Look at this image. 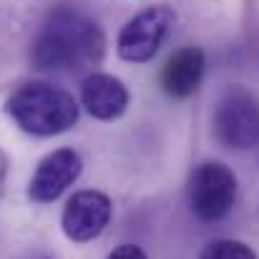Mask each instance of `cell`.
Here are the masks:
<instances>
[{
	"instance_id": "6da1fadb",
	"label": "cell",
	"mask_w": 259,
	"mask_h": 259,
	"mask_svg": "<svg viewBox=\"0 0 259 259\" xmlns=\"http://www.w3.org/2000/svg\"><path fill=\"white\" fill-rule=\"evenodd\" d=\"M106 38L96 20L73 10L56 8L43 20L30 46V63L38 71H83L98 66Z\"/></svg>"
},
{
	"instance_id": "7a4b0ae2",
	"label": "cell",
	"mask_w": 259,
	"mask_h": 259,
	"mask_svg": "<svg viewBox=\"0 0 259 259\" xmlns=\"http://www.w3.org/2000/svg\"><path fill=\"white\" fill-rule=\"evenodd\" d=\"M5 113L13 123L33 136H56L66 134L78 123L81 106L66 88L30 81L18 86L5 101Z\"/></svg>"
},
{
	"instance_id": "3957f363",
	"label": "cell",
	"mask_w": 259,
	"mask_h": 259,
	"mask_svg": "<svg viewBox=\"0 0 259 259\" xmlns=\"http://www.w3.org/2000/svg\"><path fill=\"white\" fill-rule=\"evenodd\" d=\"M214 134L227 149H254L259 144V101L242 86H232L217 103Z\"/></svg>"
},
{
	"instance_id": "277c9868",
	"label": "cell",
	"mask_w": 259,
	"mask_h": 259,
	"mask_svg": "<svg viewBox=\"0 0 259 259\" xmlns=\"http://www.w3.org/2000/svg\"><path fill=\"white\" fill-rule=\"evenodd\" d=\"M176 23V13L169 5H151L141 13H136L118 33L116 38V53L118 58L128 63H146L151 61L161 43L166 40L171 25Z\"/></svg>"
},
{
	"instance_id": "5b68a950",
	"label": "cell",
	"mask_w": 259,
	"mask_h": 259,
	"mask_svg": "<svg viewBox=\"0 0 259 259\" xmlns=\"http://www.w3.org/2000/svg\"><path fill=\"white\" fill-rule=\"evenodd\" d=\"M237 199V176L219 161L196 166L189 179V204L201 222L224 219Z\"/></svg>"
},
{
	"instance_id": "8992f818",
	"label": "cell",
	"mask_w": 259,
	"mask_h": 259,
	"mask_svg": "<svg viewBox=\"0 0 259 259\" xmlns=\"http://www.w3.org/2000/svg\"><path fill=\"white\" fill-rule=\"evenodd\" d=\"M111 214H113V204L103 191L83 189L66 201L61 214V229L71 242L86 244L106 232Z\"/></svg>"
},
{
	"instance_id": "52a82bcc",
	"label": "cell",
	"mask_w": 259,
	"mask_h": 259,
	"mask_svg": "<svg viewBox=\"0 0 259 259\" xmlns=\"http://www.w3.org/2000/svg\"><path fill=\"white\" fill-rule=\"evenodd\" d=\"M81 171H83V161L73 149H56L38 164L28 184V196L35 204H51L68 186L78 181Z\"/></svg>"
},
{
	"instance_id": "ba28073f",
	"label": "cell",
	"mask_w": 259,
	"mask_h": 259,
	"mask_svg": "<svg viewBox=\"0 0 259 259\" xmlns=\"http://www.w3.org/2000/svg\"><path fill=\"white\" fill-rule=\"evenodd\" d=\"M128 88L111 73H91L81 83V103L98 121H116L128 108Z\"/></svg>"
},
{
	"instance_id": "9c48e42d",
	"label": "cell",
	"mask_w": 259,
	"mask_h": 259,
	"mask_svg": "<svg viewBox=\"0 0 259 259\" xmlns=\"http://www.w3.org/2000/svg\"><path fill=\"white\" fill-rule=\"evenodd\" d=\"M204 68H206V58L201 48L196 46L179 48L174 56H169L161 71V88L174 98H189L201 86Z\"/></svg>"
},
{
	"instance_id": "30bf717a",
	"label": "cell",
	"mask_w": 259,
	"mask_h": 259,
	"mask_svg": "<svg viewBox=\"0 0 259 259\" xmlns=\"http://www.w3.org/2000/svg\"><path fill=\"white\" fill-rule=\"evenodd\" d=\"M199 259H257L254 249L237 239H217L204 247Z\"/></svg>"
},
{
	"instance_id": "8fae6325",
	"label": "cell",
	"mask_w": 259,
	"mask_h": 259,
	"mask_svg": "<svg viewBox=\"0 0 259 259\" xmlns=\"http://www.w3.org/2000/svg\"><path fill=\"white\" fill-rule=\"evenodd\" d=\"M108 259H146L144 254V249L141 247H136V244H121V247H116Z\"/></svg>"
},
{
	"instance_id": "7c38bea8",
	"label": "cell",
	"mask_w": 259,
	"mask_h": 259,
	"mask_svg": "<svg viewBox=\"0 0 259 259\" xmlns=\"http://www.w3.org/2000/svg\"><path fill=\"white\" fill-rule=\"evenodd\" d=\"M5 171H8V159H5V154L0 151V186H3V179H5Z\"/></svg>"
},
{
	"instance_id": "4fadbf2b",
	"label": "cell",
	"mask_w": 259,
	"mask_h": 259,
	"mask_svg": "<svg viewBox=\"0 0 259 259\" xmlns=\"http://www.w3.org/2000/svg\"><path fill=\"white\" fill-rule=\"evenodd\" d=\"M28 259H48V257H40V254H38V257H28Z\"/></svg>"
}]
</instances>
